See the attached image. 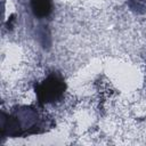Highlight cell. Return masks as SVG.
<instances>
[{
    "mask_svg": "<svg viewBox=\"0 0 146 146\" xmlns=\"http://www.w3.org/2000/svg\"><path fill=\"white\" fill-rule=\"evenodd\" d=\"M38 104L43 106L58 102L66 90V83L59 73H50L42 82H39L34 87Z\"/></svg>",
    "mask_w": 146,
    "mask_h": 146,
    "instance_id": "obj_2",
    "label": "cell"
},
{
    "mask_svg": "<svg viewBox=\"0 0 146 146\" xmlns=\"http://www.w3.org/2000/svg\"><path fill=\"white\" fill-rule=\"evenodd\" d=\"M33 15L38 18H46L52 11V0H30Z\"/></svg>",
    "mask_w": 146,
    "mask_h": 146,
    "instance_id": "obj_3",
    "label": "cell"
},
{
    "mask_svg": "<svg viewBox=\"0 0 146 146\" xmlns=\"http://www.w3.org/2000/svg\"><path fill=\"white\" fill-rule=\"evenodd\" d=\"M42 119L33 106H19L9 114L2 112L1 135L16 138L43 132L46 124Z\"/></svg>",
    "mask_w": 146,
    "mask_h": 146,
    "instance_id": "obj_1",
    "label": "cell"
}]
</instances>
